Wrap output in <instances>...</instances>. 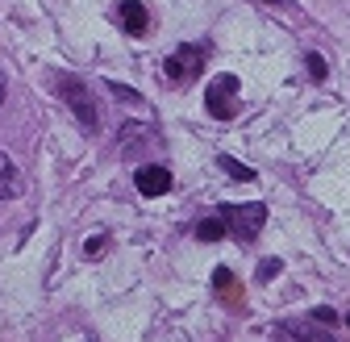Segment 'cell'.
Listing matches in <instances>:
<instances>
[{"label":"cell","instance_id":"obj_1","mask_svg":"<svg viewBox=\"0 0 350 342\" xmlns=\"http://www.w3.org/2000/svg\"><path fill=\"white\" fill-rule=\"evenodd\" d=\"M217 218L226 222V230L238 238V242H250L258 230H262V222H267V205L262 200H250V205H221V213Z\"/></svg>","mask_w":350,"mask_h":342},{"label":"cell","instance_id":"obj_2","mask_svg":"<svg viewBox=\"0 0 350 342\" xmlns=\"http://www.w3.org/2000/svg\"><path fill=\"white\" fill-rule=\"evenodd\" d=\"M59 92H63L67 109L75 113V121L83 125L88 134H96V125H100V113H96V101H92V92H88V83H83L79 75H63V79H59Z\"/></svg>","mask_w":350,"mask_h":342},{"label":"cell","instance_id":"obj_3","mask_svg":"<svg viewBox=\"0 0 350 342\" xmlns=\"http://www.w3.org/2000/svg\"><path fill=\"white\" fill-rule=\"evenodd\" d=\"M204 109H208L217 121H230V117L238 113V75H230V71L213 75L208 88H204Z\"/></svg>","mask_w":350,"mask_h":342},{"label":"cell","instance_id":"obj_4","mask_svg":"<svg viewBox=\"0 0 350 342\" xmlns=\"http://www.w3.org/2000/svg\"><path fill=\"white\" fill-rule=\"evenodd\" d=\"M200 63H204V51H200V47H180V51L163 63V75H167L171 83H184V79H192V75L200 71Z\"/></svg>","mask_w":350,"mask_h":342},{"label":"cell","instance_id":"obj_5","mask_svg":"<svg viewBox=\"0 0 350 342\" xmlns=\"http://www.w3.org/2000/svg\"><path fill=\"white\" fill-rule=\"evenodd\" d=\"M134 184H138L142 196H163V192L171 188V171H167L163 163H146V167L134 171Z\"/></svg>","mask_w":350,"mask_h":342},{"label":"cell","instance_id":"obj_6","mask_svg":"<svg viewBox=\"0 0 350 342\" xmlns=\"http://www.w3.org/2000/svg\"><path fill=\"white\" fill-rule=\"evenodd\" d=\"M117 21H121V29L125 34H146V25H150V17H146V5L142 0H125V5L117 9Z\"/></svg>","mask_w":350,"mask_h":342},{"label":"cell","instance_id":"obj_7","mask_svg":"<svg viewBox=\"0 0 350 342\" xmlns=\"http://www.w3.org/2000/svg\"><path fill=\"white\" fill-rule=\"evenodd\" d=\"M284 330H288L292 338H300V342H329V338H334V330H325L321 321H317V326H309V321H288Z\"/></svg>","mask_w":350,"mask_h":342},{"label":"cell","instance_id":"obj_8","mask_svg":"<svg viewBox=\"0 0 350 342\" xmlns=\"http://www.w3.org/2000/svg\"><path fill=\"white\" fill-rule=\"evenodd\" d=\"M17 188H21V180H17V167H13V159L0 150V200H9V196H17Z\"/></svg>","mask_w":350,"mask_h":342},{"label":"cell","instance_id":"obj_9","mask_svg":"<svg viewBox=\"0 0 350 342\" xmlns=\"http://www.w3.org/2000/svg\"><path fill=\"white\" fill-rule=\"evenodd\" d=\"M226 234H230V230H226L221 218H204V222L196 226V238H200V242H217V238H226Z\"/></svg>","mask_w":350,"mask_h":342},{"label":"cell","instance_id":"obj_10","mask_svg":"<svg viewBox=\"0 0 350 342\" xmlns=\"http://www.w3.org/2000/svg\"><path fill=\"white\" fill-rule=\"evenodd\" d=\"M221 167H226V176H234V180H254V171H250L246 163L230 159V155H221Z\"/></svg>","mask_w":350,"mask_h":342},{"label":"cell","instance_id":"obj_11","mask_svg":"<svg viewBox=\"0 0 350 342\" xmlns=\"http://www.w3.org/2000/svg\"><path fill=\"white\" fill-rule=\"evenodd\" d=\"M213 288H217V292H234V296H238V280L230 276V267H217V276H213Z\"/></svg>","mask_w":350,"mask_h":342},{"label":"cell","instance_id":"obj_12","mask_svg":"<svg viewBox=\"0 0 350 342\" xmlns=\"http://www.w3.org/2000/svg\"><path fill=\"white\" fill-rule=\"evenodd\" d=\"M105 88H109L117 101H125V105H142V96H138L134 88H125V83H105Z\"/></svg>","mask_w":350,"mask_h":342},{"label":"cell","instance_id":"obj_13","mask_svg":"<svg viewBox=\"0 0 350 342\" xmlns=\"http://www.w3.org/2000/svg\"><path fill=\"white\" fill-rule=\"evenodd\" d=\"M280 267H284L280 259H262V263H258V272H254V276H258V284H267V280H275V276H280Z\"/></svg>","mask_w":350,"mask_h":342},{"label":"cell","instance_id":"obj_14","mask_svg":"<svg viewBox=\"0 0 350 342\" xmlns=\"http://www.w3.org/2000/svg\"><path fill=\"white\" fill-rule=\"evenodd\" d=\"M304 67H309V75H313V79H325V59H321L317 51L304 55Z\"/></svg>","mask_w":350,"mask_h":342},{"label":"cell","instance_id":"obj_15","mask_svg":"<svg viewBox=\"0 0 350 342\" xmlns=\"http://www.w3.org/2000/svg\"><path fill=\"white\" fill-rule=\"evenodd\" d=\"M309 317H313V321H321V326H338V313H334V309H313Z\"/></svg>","mask_w":350,"mask_h":342},{"label":"cell","instance_id":"obj_16","mask_svg":"<svg viewBox=\"0 0 350 342\" xmlns=\"http://www.w3.org/2000/svg\"><path fill=\"white\" fill-rule=\"evenodd\" d=\"M83 250H88V254H100V250H105V238H88Z\"/></svg>","mask_w":350,"mask_h":342},{"label":"cell","instance_id":"obj_17","mask_svg":"<svg viewBox=\"0 0 350 342\" xmlns=\"http://www.w3.org/2000/svg\"><path fill=\"white\" fill-rule=\"evenodd\" d=\"M258 5H288V0H258Z\"/></svg>","mask_w":350,"mask_h":342},{"label":"cell","instance_id":"obj_18","mask_svg":"<svg viewBox=\"0 0 350 342\" xmlns=\"http://www.w3.org/2000/svg\"><path fill=\"white\" fill-rule=\"evenodd\" d=\"M0 101H5V75H0Z\"/></svg>","mask_w":350,"mask_h":342}]
</instances>
